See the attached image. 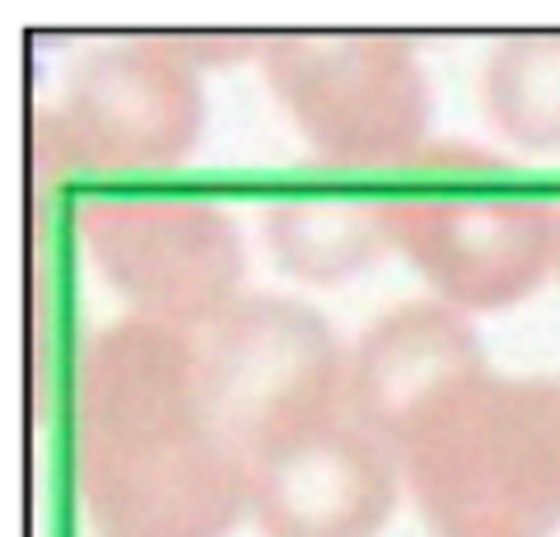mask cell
<instances>
[{
  "mask_svg": "<svg viewBox=\"0 0 560 537\" xmlns=\"http://www.w3.org/2000/svg\"><path fill=\"white\" fill-rule=\"evenodd\" d=\"M75 491L94 537H224L248 510V463L206 411L191 332L131 318L84 346Z\"/></svg>",
  "mask_w": 560,
  "mask_h": 537,
  "instance_id": "6da1fadb",
  "label": "cell"
},
{
  "mask_svg": "<svg viewBox=\"0 0 560 537\" xmlns=\"http://www.w3.org/2000/svg\"><path fill=\"white\" fill-rule=\"evenodd\" d=\"M434 537L560 528V378H481L401 448Z\"/></svg>",
  "mask_w": 560,
  "mask_h": 537,
  "instance_id": "7a4b0ae2",
  "label": "cell"
},
{
  "mask_svg": "<svg viewBox=\"0 0 560 537\" xmlns=\"http://www.w3.org/2000/svg\"><path fill=\"white\" fill-rule=\"evenodd\" d=\"M411 178L383 197L388 238L453 308H500L560 267L556 201L504 178L477 150L416 154Z\"/></svg>",
  "mask_w": 560,
  "mask_h": 537,
  "instance_id": "3957f363",
  "label": "cell"
},
{
  "mask_svg": "<svg viewBox=\"0 0 560 537\" xmlns=\"http://www.w3.org/2000/svg\"><path fill=\"white\" fill-rule=\"evenodd\" d=\"M201 397L215 430L248 463L257 448L341 416L350 360L308 304L234 300L197 337Z\"/></svg>",
  "mask_w": 560,
  "mask_h": 537,
  "instance_id": "277c9868",
  "label": "cell"
},
{
  "mask_svg": "<svg viewBox=\"0 0 560 537\" xmlns=\"http://www.w3.org/2000/svg\"><path fill=\"white\" fill-rule=\"evenodd\" d=\"M271 90L313 150L346 168L411 164L430 90L416 51L388 33H280L261 43Z\"/></svg>",
  "mask_w": 560,
  "mask_h": 537,
  "instance_id": "5b68a950",
  "label": "cell"
},
{
  "mask_svg": "<svg viewBox=\"0 0 560 537\" xmlns=\"http://www.w3.org/2000/svg\"><path fill=\"white\" fill-rule=\"evenodd\" d=\"M75 230L98 271L140 304V318L206 327L238 300L243 238L224 206L191 192H98Z\"/></svg>",
  "mask_w": 560,
  "mask_h": 537,
  "instance_id": "8992f818",
  "label": "cell"
},
{
  "mask_svg": "<svg viewBox=\"0 0 560 537\" xmlns=\"http://www.w3.org/2000/svg\"><path fill=\"white\" fill-rule=\"evenodd\" d=\"M57 117L80 164L108 173L168 168L201 131V84L173 38H117L75 66Z\"/></svg>",
  "mask_w": 560,
  "mask_h": 537,
  "instance_id": "52a82bcc",
  "label": "cell"
},
{
  "mask_svg": "<svg viewBox=\"0 0 560 537\" xmlns=\"http://www.w3.org/2000/svg\"><path fill=\"white\" fill-rule=\"evenodd\" d=\"M397 505L388 444L327 416L248 458V510L267 537H374Z\"/></svg>",
  "mask_w": 560,
  "mask_h": 537,
  "instance_id": "ba28073f",
  "label": "cell"
},
{
  "mask_svg": "<svg viewBox=\"0 0 560 537\" xmlns=\"http://www.w3.org/2000/svg\"><path fill=\"white\" fill-rule=\"evenodd\" d=\"M486 378V351L453 304H401L360 337L346 407L388 448H407Z\"/></svg>",
  "mask_w": 560,
  "mask_h": 537,
  "instance_id": "9c48e42d",
  "label": "cell"
},
{
  "mask_svg": "<svg viewBox=\"0 0 560 537\" xmlns=\"http://www.w3.org/2000/svg\"><path fill=\"white\" fill-rule=\"evenodd\" d=\"M267 244L300 281L337 285L393 244L383 197L355 187H290L267 206Z\"/></svg>",
  "mask_w": 560,
  "mask_h": 537,
  "instance_id": "30bf717a",
  "label": "cell"
},
{
  "mask_svg": "<svg viewBox=\"0 0 560 537\" xmlns=\"http://www.w3.org/2000/svg\"><path fill=\"white\" fill-rule=\"evenodd\" d=\"M486 108L510 141L560 150V33H514L490 51Z\"/></svg>",
  "mask_w": 560,
  "mask_h": 537,
  "instance_id": "8fae6325",
  "label": "cell"
},
{
  "mask_svg": "<svg viewBox=\"0 0 560 537\" xmlns=\"http://www.w3.org/2000/svg\"><path fill=\"white\" fill-rule=\"evenodd\" d=\"M556 211H560V201H556Z\"/></svg>",
  "mask_w": 560,
  "mask_h": 537,
  "instance_id": "7c38bea8",
  "label": "cell"
}]
</instances>
